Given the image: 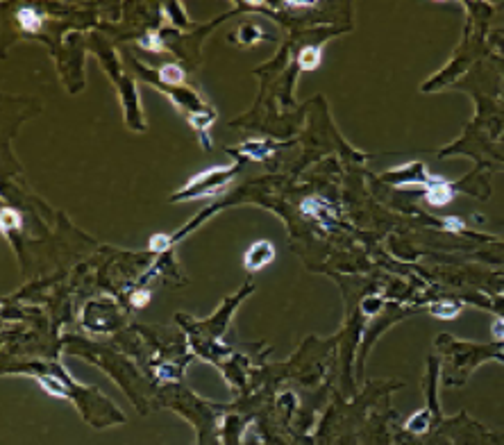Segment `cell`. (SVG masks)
Masks as SVG:
<instances>
[{
	"label": "cell",
	"instance_id": "4fadbf2b",
	"mask_svg": "<svg viewBox=\"0 0 504 445\" xmlns=\"http://www.w3.org/2000/svg\"><path fill=\"white\" fill-rule=\"evenodd\" d=\"M148 300H150V293L148 291H136V293H132V305L134 307H145V305H148Z\"/></svg>",
	"mask_w": 504,
	"mask_h": 445
},
{
	"label": "cell",
	"instance_id": "5b68a950",
	"mask_svg": "<svg viewBox=\"0 0 504 445\" xmlns=\"http://www.w3.org/2000/svg\"><path fill=\"white\" fill-rule=\"evenodd\" d=\"M16 18H18L20 28L28 30V32H36V30L41 28V16L34 12V9H30V7H20L18 14H16Z\"/></svg>",
	"mask_w": 504,
	"mask_h": 445
},
{
	"label": "cell",
	"instance_id": "3957f363",
	"mask_svg": "<svg viewBox=\"0 0 504 445\" xmlns=\"http://www.w3.org/2000/svg\"><path fill=\"white\" fill-rule=\"evenodd\" d=\"M302 214H307V216H313L318 218V221H325L327 223L329 216H334V209L327 205L325 200H320V198H307V200L302 202Z\"/></svg>",
	"mask_w": 504,
	"mask_h": 445
},
{
	"label": "cell",
	"instance_id": "30bf717a",
	"mask_svg": "<svg viewBox=\"0 0 504 445\" xmlns=\"http://www.w3.org/2000/svg\"><path fill=\"white\" fill-rule=\"evenodd\" d=\"M0 227H3V232H12V229H18L20 227V216L14 209L5 207L3 211H0Z\"/></svg>",
	"mask_w": 504,
	"mask_h": 445
},
{
	"label": "cell",
	"instance_id": "8992f818",
	"mask_svg": "<svg viewBox=\"0 0 504 445\" xmlns=\"http://www.w3.org/2000/svg\"><path fill=\"white\" fill-rule=\"evenodd\" d=\"M429 311H432V316L440 318V321H450V318L459 316L461 305H459V302H438V305L429 307Z\"/></svg>",
	"mask_w": 504,
	"mask_h": 445
},
{
	"label": "cell",
	"instance_id": "52a82bcc",
	"mask_svg": "<svg viewBox=\"0 0 504 445\" xmlns=\"http://www.w3.org/2000/svg\"><path fill=\"white\" fill-rule=\"evenodd\" d=\"M159 77H161V82H166V84H182V80H184V73H182L180 66L166 64V66H161Z\"/></svg>",
	"mask_w": 504,
	"mask_h": 445
},
{
	"label": "cell",
	"instance_id": "7a4b0ae2",
	"mask_svg": "<svg viewBox=\"0 0 504 445\" xmlns=\"http://www.w3.org/2000/svg\"><path fill=\"white\" fill-rule=\"evenodd\" d=\"M452 198H454L452 186H450L445 180H440V177H436V180L427 186V193H425V200H427L429 205H434V207L448 205Z\"/></svg>",
	"mask_w": 504,
	"mask_h": 445
},
{
	"label": "cell",
	"instance_id": "6da1fadb",
	"mask_svg": "<svg viewBox=\"0 0 504 445\" xmlns=\"http://www.w3.org/2000/svg\"><path fill=\"white\" fill-rule=\"evenodd\" d=\"M272 259H275V248H272V243H268V241H259V243H255L248 252H245V266H248L250 270L264 268V266L270 264Z\"/></svg>",
	"mask_w": 504,
	"mask_h": 445
},
{
	"label": "cell",
	"instance_id": "ba28073f",
	"mask_svg": "<svg viewBox=\"0 0 504 445\" xmlns=\"http://www.w3.org/2000/svg\"><path fill=\"white\" fill-rule=\"evenodd\" d=\"M39 384L44 386L46 391H48L50 395H57V397H68V391H66V386L61 384L57 377H39Z\"/></svg>",
	"mask_w": 504,
	"mask_h": 445
},
{
	"label": "cell",
	"instance_id": "5bb4252c",
	"mask_svg": "<svg viewBox=\"0 0 504 445\" xmlns=\"http://www.w3.org/2000/svg\"><path fill=\"white\" fill-rule=\"evenodd\" d=\"M443 225H445V227H448V229H452V232H459V229L461 227H464V221H461V218H443Z\"/></svg>",
	"mask_w": 504,
	"mask_h": 445
},
{
	"label": "cell",
	"instance_id": "9a60e30c",
	"mask_svg": "<svg viewBox=\"0 0 504 445\" xmlns=\"http://www.w3.org/2000/svg\"><path fill=\"white\" fill-rule=\"evenodd\" d=\"M143 46H145V48H150V50H161V46L155 41V32H150L148 36H145V39H143Z\"/></svg>",
	"mask_w": 504,
	"mask_h": 445
},
{
	"label": "cell",
	"instance_id": "9c48e42d",
	"mask_svg": "<svg viewBox=\"0 0 504 445\" xmlns=\"http://www.w3.org/2000/svg\"><path fill=\"white\" fill-rule=\"evenodd\" d=\"M239 153H245L248 157H252V159H266V155L270 153V148L266 143H261V141H252V143L241 145Z\"/></svg>",
	"mask_w": 504,
	"mask_h": 445
},
{
	"label": "cell",
	"instance_id": "8fae6325",
	"mask_svg": "<svg viewBox=\"0 0 504 445\" xmlns=\"http://www.w3.org/2000/svg\"><path fill=\"white\" fill-rule=\"evenodd\" d=\"M168 245H171V237H166V234H155V237L150 239L152 252H164V250H168Z\"/></svg>",
	"mask_w": 504,
	"mask_h": 445
},
{
	"label": "cell",
	"instance_id": "2e32d148",
	"mask_svg": "<svg viewBox=\"0 0 504 445\" xmlns=\"http://www.w3.org/2000/svg\"><path fill=\"white\" fill-rule=\"evenodd\" d=\"M161 377H164V379H173V375H171V366H164V368H161Z\"/></svg>",
	"mask_w": 504,
	"mask_h": 445
},
{
	"label": "cell",
	"instance_id": "277c9868",
	"mask_svg": "<svg viewBox=\"0 0 504 445\" xmlns=\"http://www.w3.org/2000/svg\"><path fill=\"white\" fill-rule=\"evenodd\" d=\"M298 64H300L302 71H313L320 64V48L318 46H307V48H302L300 55H298Z\"/></svg>",
	"mask_w": 504,
	"mask_h": 445
},
{
	"label": "cell",
	"instance_id": "7c38bea8",
	"mask_svg": "<svg viewBox=\"0 0 504 445\" xmlns=\"http://www.w3.org/2000/svg\"><path fill=\"white\" fill-rule=\"evenodd\" d=\"M491 334H493V338H495V341H504V318H497V321L493 323Z\"/></svg>",
	"mask_w": 504,
	"mask_h": 445
}]
</instances>
